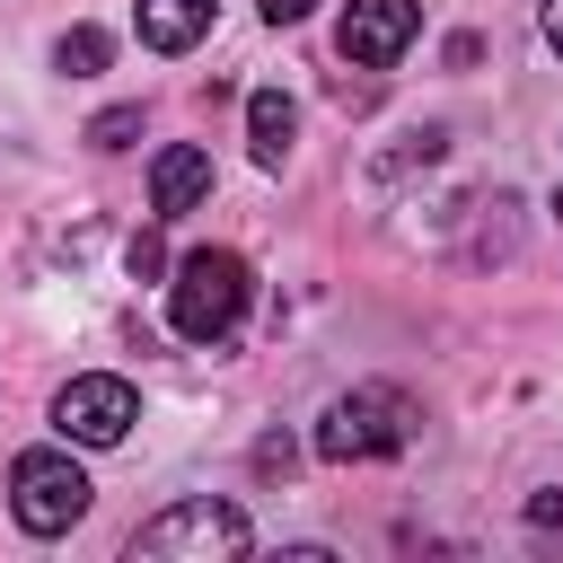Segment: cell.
Segmentation results:
<instances>
[{
    "label": "cell",
    "instance_id": "52a82bcc",
    "mask_svg": "<svg viewBox=\"0 0 563 563\" xmlns=\"http://www.w3.org/2000/svg\"><path fill=\"white\" fill-rule=\"evenodd\" d=\"M202 194H211V150H194V141L158 150V167H150V211L176 220V211H194Z\"/></svg>",
    "mask_w": 563,
    "mask_h": 563
},
{
    "label": "cell",
    "instance_id": "8992f818",
    "mask_svg": "<svg viewBox=\"0 0 563 563\" xmlns=\"http://www.w3.org/2000/svg\"><path fill=\"white\" fill-rule=\"evenodd\" d=\"M413 26H422V9H413V0H343V26H334V44H343V62H361V70H387V62L413 44Z\"/></svg>",
    "mask_w": 563,
    "mask_h": 563
},
{
    "label": "cell",
    "instance_id": "5b68a950",
    "mask_svg": "<svg viewBox=\"0 0 563 563\" xmlns=\"http://www.w3.org/2000/svg\"><path fill=\"white\" fill-rule=\"evenodd\" d=\"M132 545H141V554H246V510H229V501L194 493V501L158 510Z\"/></svg>",
    "mask_w": 563,
    "mask_h": 563
},
{
    "label": "cell",
    "instance_id": "7c38bea8",
    "mask_svg": "<svg viewBox=\"0 0 563 563\" xmlns=\"http://www.w3.org/2000/svg\"><path fill=\"white\" fill-rule=\"evenodd\" d=\"M132 273H141V282L167 273V246H158V238H132Z\"/></svg>",
    "mask_w": 563,
    "mask_h": 563
},
{
    "label": "cell",
    "instance_id": "ba28073f",
    "mask_svg": "<svg viewBox=\"0 0 563 563\" xmlns=\"http://www.w3.org/2000/svg\"><path fill=\"white\" fill-rule=\"evenodd\" d=\"M211 18H220V0H141L132 9V26H141L150 53H194L211 35Z\"/></svg>",
    "mask_w": 563,
    "mask_h": 563
},
{
    "label": "cell",
    "instance_id": "4fadbf2b",
    "mask_svg": "<svg viewBox=\"0 0 563 563\" xmlns=\"http://www.w3.org/2000/svg\"><path fill=\"white\" fill-rule=\"evenodd\" d=\"M308 9H317V0H264V18H273V26H290V18H308Z\"/></svg>",
    "mask_w": 563,
    "mask_h": 563
},
{
    "label": "cell",
    "instance_id": "277c9868",
    "mask_svg": "<svg viewBox=\"0 0 563 563\" xmlns=\"http://www.w3.org/2000/svg\"><path fill=\"white\" fill-rule=\"evenodd\" d=\"M132 422H141V396H132V378H106V369H88V378H70V387L53 396V431H62V440H79V449H114Z\"/></svg>",
    "mask_w": 563,
    "mask_h": 563
},
{
    "label": "cell",
    "instance_id": "9a60e30c",
    "mask_svg": "<svg viewBox=\"0 0 563 563\" xmlns=\"http://www.w3.org/2000/svg\"><path fill=\"white\" fill-rule=\"evenodd\" d=\"M554 220H563V194H554Z\"/></svg>",
    "mask_w": 563,
    "mask_h": 563
},
{
    "label": "cell",
    "instance_id": "5bb4252c",
    "mask_svg": "<svg viewBox=\"0 0 563 563\" xmlns=\"http://www.w3.org/2000/svg\"><path fill=\"white\" fill-rule=\"evenodd\" d=\"M545 44L563 53V0H545Z\"/></svg>",
    "mask_w": 563,
    "mask_h": 563
},
{
    "label": "cell",
    "instance_id": "8fae6325",
    "mask_svg": "<svg viewBox=\"0 0 563 563\" xmlns=\"http://www.w3.org/2000/svg\"><path fill=\"white\" fill-rule=\"evenodd\" d=\"M132 132H141V106H106V114L88 123V141H97V150H123Z\"/></svg>",
    "mask_w": 563,
    "mask_h": 563
},
{
    "label": "cell",
    "instance_id": "9c48e42d",
    "mask_svg": "<svg viewBox=\"0 0 563 563\" xmlns=\"http://www.w3.org/2000/svg\"><path fill=\"white\" fill-rule=\"evenodd\" d=\"M246 141H255V158H264V167H282V158H290V141H299V106H290L282 88H255V97H246Z\"/></svg>",
    "mask_w": 563,
    "mask_h": 563
},
{
    "label": "cell",
    "instance_id": "6da1fadb",
    "mask_svg": "<svg viewBox=\"0 0 563 563\" xmlns=\"http://www.w3.org/2000/svg\"><path fill=\"white\" fill-rule=\"evenodd\" d=\"M246 255L238 246H194V255H176V273H167V325L185 334V343H229L238 334V317H246Z\"/></svg>",
    "mask_w": 563,
    "mask_h": 563
},
{
    "label": "cell",
    "instance_id": "30bf717a",
    "mask_svg": "<svg viewBox=\"0 0 563 563\" xmlns=\"http://www.w3.org/2000/svg\"><path fill=\"white\" fill-rule=\"evenodd\" d=\"M106 53H114V44H106L97 26H70V35L53 44V70H62V79H97V70H106Z\"/></svg>",
    "mask_w": 563,
    "mask_h": 563
},
{
    "label": "cell",
    "instance_id": "3957f363",
    "mask_svg": "<svg viewBox=\"0 0 563 563\" xmlns=\"http://www.w3.org/2000/svg\"><path fill=\"white\" fill-rule=\"evenodd\" d=\"M387 449H405V396H396V387H352V396L325 405L317 457L352 466V457H387Z\"/></svg>",
    "mask_w": 563,
    "mask_h": 563
},
{
    "label": "cell",
    "instance_id": "7a4b0ae2",
    "mask_svg": "<svg viewBox=\"0 0 563 563\" xmlns=\"http://www.w3.org/2000/svg\"><path fill=\"white\" fill-rule=\"evenodd\" d=\"M9 510H18L26 537H62V528L88 510V475H79V457H70V449H26V457L9 466Z\"/></svg>",
    "mask_w": 563,
    "mask_h": 563
}]
</instances>
